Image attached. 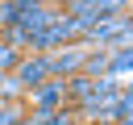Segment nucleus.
<instances>
[{"label":"nucleus","mask_w":133,"mask_h":125,"mask_svg":"<svg viewBox=\"0 0 133 125\" xmlns=\"http://www.w3.org/2000/svg\"><path fill=\"white\" fill-rule=\"evenodd\" d=\"M17 63H21V50H12L8 42H0V75H12Z\"/></svg>","instance_id":"nucleus-7"},{"label":"nucleus","mask_w":133,"mask_h":125,"mask_svg":"<svg viewBox=\"0 0 133 125\" xmlns=\"http://www.w3.org/2000/svg\"><path fill=\"white\" fill-rule=\"evenodd\" d=\"M21 100H25L29 113H58V108H66V83L62 79H46L42 88L25 92Z\"/></svg>","instance_id":"nucleus-3"},{"label":"nucleus","mask_w":133,"mask_h":125,"mask_svg":"<svg viewBox=\"0 0 133 125\" xmlns=\"http://www.w3.org/2000/svg\"><path fill=\"white\" fill-rule=\"evenodd\" d=\"M25 117H29L25 100H0V125H21Z\"/></svg>","instance_id":"nucleus-6"},{"label":"nucleus","mask_w":133,"mask_h":125,"mask_svg":"<svg viewBox=\"0 0 133 125\" xmlns=\"http://www.w3.org/2000/svg\"><path fill=\"white\" fill-rule=\"evenodd\" d=\"M17 21V0H0V29H8Z\"/></svg>","instance_id":"nucleus-8"},{"label":"nucleus","mask_w":133,"mask_h":125,"mask_svg":"<svg viewBox=\"0 0 133 125\" xmlns=\"http://www.w3.org/2000/svg\"><path fill=\"white\" fill-rule=\"evenodd\" d=\"M46 125H79L75 117H71V108H58V113H50V121Z\"/></svg>","instance_id":"nucleus-9"},{"label":"nucleus","mask_w":133,"mask_h":125,"mask_svg":"<svg viewBox=\"0 0 133 125\" xmlns=\"http://www.w3.org/2000/svg\"><path fill=\"white\" fill-rule=\"evenodd\" d=\"M133 71V46H112L108 50V75L112 79H125Z\"/></svg>","instance_id":"nucleus-5"},{"label":"nucleus","mask_w":133,"mask_h":125,"mask_svg":"<svg viewBox=\"0 0 133 125\" xmlns=\"http://www.w3.org/2000/svg\"><path fill=\"white\" fill-rule=\"evenodd\" d=\"M54 17H58V4H46V0H17V21H12V25L33 38V33L50 29Z\"/></svg>","instance_id":"nucleus-1"},{"label":"nucleus","mask_w":133,"mask_h":125,"mask_svg":"<svg viewBox=\"0 0 133 125\" xmlns=\"http://www.w3.org/2000/svg\"><path fill=\"white\" fill-rule=\"evenodd\" d=\"M112 125H133V117H121V121H112Z\"/></svg>","instance_id":"nucleus-10"},{"label":"nucleus","mask_w":133,"mask_h":125,"mask_svg":"<svg viewBox=\"0 0 133 125\" xmlns=\"http://www.w3.org/2000/svg\"><path fill=\"white\" fill-rule=\"evenodd\" d=\"M42 58H46V71H50V79H71V75H79V71H83V58H87V46L71 42V46H58V50L42 54Z\"/></svg>","instance_id":"nucleus-2"},{"label":"nucleus","mask_w":133,"mask_h":125,"mask_svg":"<svg viewBox=\"0 0 133 125\" xmlns=\"http://www.w3.org/2000/svg\"><path fill=\"white\" fill-rule=\"evenodd\" d=\"M46 79H50V71H46V58L42 54H21V63L12 67V83L21 88V96L33 92V88H42Z\"/></svg>","instance_id":"nucleus-4"}]
</instances>
